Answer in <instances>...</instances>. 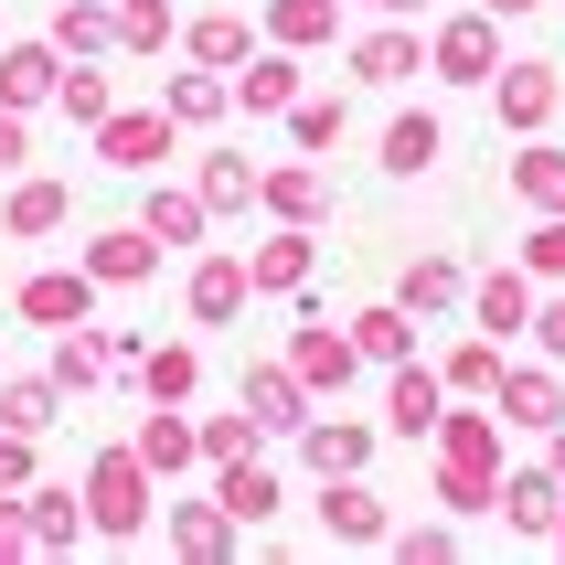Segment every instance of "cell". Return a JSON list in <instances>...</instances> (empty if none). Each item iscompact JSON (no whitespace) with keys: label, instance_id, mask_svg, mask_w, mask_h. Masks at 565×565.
<instances>
[{"label":"cell","instance_id":"ba28073f","mask_svg":"<svg viewBox=\"0 0 565 565\" xmlns=\"http://www.w3.org/2000/svg\"><path fill=\"white\" fill-rule=\"evenodd\" d=\"M43 86H54V54H11V64H0V96H11V107L43 96Z\"/></svg>","mask_w":565,"mask_h":565},{"label":"cell","instance_id":"d6986e66","mask_svg":"<svg viewBox=\"0 0 565 565\" xmlns=\"http://www.w3.org/2000/svg\"><path fill=\"white\" fill-rule=\"evenodd\" d=\"M352 331H363V352H406V320H395V310H363Z\"/></svg>","mask_w":565,"mask_h":565},{"label":"cell","instance_id":"8992f818","mask_svg":"<svg viewBox=\"0 0 565 565\" xmlns=\"http://www.w3.org/2000/svg\"><path fill=\"white\" fill-rule=\"evenodd\" d=\"M235 299H246V267H203V278H192V310L203 320H224Z\"/></svg>","mask_w":565,"mask_h":565},{"label":"cell","instance_id":"3957f363","mask_svg":"<svg viewBox=\"0 0 565 565\" xmlns=\"http://www.w3.org/2000/svg\"><path fill=\"white\" fill-rule=\"evenodd\" d=\"M438 64H448V75H491V32H480V22L438 32Z\"/></svg>","mask_w":565,"mask_h":565},{"label":"cell","instance_id":"d4e9b609","mask_svg":"<svg viewBox=\"0 0 565 565\" xmlns=\"http://www.w3.org/2000/svg\"><path fill=\"white\" fill-rule=\"evenodd\" d=\"M256 416H299V384H288V374H256Z\"/></svg>","mask_w":565,"mask_h":565},{"label":"cell","instance_id":"9c48e42d","mask_svg":"<svg viewBox=\"0 0 565 565\" xmlns=\"http://www.w3.org/2000/svg\"><path fill=\"white\" fill-rule=\"evenodd\" d=\"M139 267H150V235H107L96 246V278H139Z\"/></svg>","mask_w":565,"mask_h":565},{"label":"cell","instance_id":"7a4b0ae2","mask_svg":"<svg viewBox=\"0 0 565 565\" xmlns=\"http://www.w3.org/2000/svg\"><path fill=\"white\" fill-rule=\"evenodd\" d=\"M22 310L64 331V320H86V278H32V288H22Z\"/></svg>","mask_w":565,"mask_h":565},{"label":"cell","instance_id":"4316f807","mask_svg":"<svg viewBox=\"0 0 565 565\" xmlns=\"http://www.w3.org/2000/svg\"><path fill=\"white\" fill-rule=\"evenodd\" d=\"M491 11H534V0H491Z\"/></svg>","mask_w":565,"mask_h":565},{"label":"cell","instance_id":"2e32d148","mask_svg":"<svg viewBox=\"0 0 565 565\" xmlns=\"http://www.w3.org/2000/svg\"><path fill=\"white\" fill-rule=\"evenodd\" d=\"M448 288H459V267H438V256H427V267H416V278H406V299H416V310H438Z\"/></svg>","mask_w":565,"mask_h":565},{"label":"cell","instance_id":"4fadbf2b","mask_svg":"<svg viewBox=\"0 0 565 565\" xmlns=\"http://www.w3.org/2000/svg\"><path fill=\"white\" fill-rule=\"evenodd\" d=\"M523 192H534V203H565V160L534 150V160H523Z\"/></svg>","mask_w":565,"mask_h":565},{"label":"cell","instance_id":"cb8c5ba5","mask_svg":"<svg viewBox=\"0 0 565 565\" xmlns=\"http://www.w3.org/2000/svg\"><path fill=\"white\" fill-rule=\"evenodd\" d=\"M299 363H310V374H331V384H342V363H352V352L331 342V331H310V342H299Z\"/></svg>","mask_w":565,"mask_h":565},{"label":"cell","instance_id":"8fae6325","mask_svg":"<svg viewBox=\"0 0 565 565\" xmlns=\"http://www.w3.org/2000/svg\"><path fill=\"white\" fill-rule=\"evenodd\" d=\"M544 96H555V86H544V64H523V75L502 86V107H512V118H544Z\"/></svg>","mask_w":565,"mask_h":565},{"label":"cell","instance_id":"e0dca14e","mask_svg":"<svg viewBox=\"0 0 565 565\" xmlns=\"http://www.w3.org/2000/svg\"><path fill=\"white\" fill-rule=\"evenodd\" d=\"M267 203H278V214H310L320 182H310V171H278V182H267Z\"/></svg>","mask_w":565,"mask_h":565},{"label":"cell","instance_id":"9a60e30c","mask_svg":"<svg viewBox=\"0 0 565 565\" xmlns=\"http://www.w3.org/2000/svg\"><path fill=\"white\" fill-rule=\"evenodd\" d=\"M331 523H342V534H374L384 512H374V491H331Z\"/></svg>","mask_w":565,"mask_h":565},{"label":"cell","instance_id":"484cf974","mask_svg":"<svg viewBox=\"0 0 565 565\" xmlns=\"http://www.w3.org/2000/svg\"><path fill=\"white\" fill-rule=\"evenodd\" d=\"M544 342H555V352H565V310H544Z\"/></svg>","mask_w":565,"mask_h":565},{"label":"cell","instance_id":"30bf717a","mask_svg":"<svg viewBox=\"0 0 565 565\" xmlns=\"http://www.w3.org/2000/svg\"><path fill=\"white\" fill-rule=\"evenodd\" d=\"M427 416H438V384H427V374H406V384H395V427H406V438H416Z\"/></svg>","mask_w":565,"mask_h":565},{"label":"cell","instance_id":"7402d4cb","mask_svg":"<svg viewBox=\"0 0 565 565\" xmlns=\"http://www.w3.org/2000/svg\"><path fill=\"white\" fill-rule=\"evenodd\" d=\"M107 150H118V160H150L160 128H150V118H118V128H107Z\"/></svg>","mask_w":565,"mask_h":565},{"label":"cell","instance_id":"277c9868","mask_svg":"<svg viewBox=\"0 0 565 565\" xmlns=\"http://www.w3.org/2000/svg\"><path fill=\"white\" fill-rule=\"evenodd\" d=\"M427 160H438V128L427 118H406L395 139H384V171H427Z\"/></svg>","mask_w":565,"mask_h":565},{"label":"cell","instance_id":"44dd1931","mask_svg":"<svg viewBox=\"0 0 565 565\" xmlns=\"http://www.w3.org/2000/svg\"><path fill=\"white\" fill-rule=\"evenodd\" d=\"M267 502H278V491H267V480H256V470H235V480H224V512H246V523H256V512H267Z\"/></svg>","mask_w":565,"mask_h":565},{"label":"cell","instance_id":"5bb4252c","mask_svg":"<svg viewBox=\"0 0 565 565\" xmlns=\"http://www.w3.org/2000/svg\"><path fill=\"white\" fill-rule=\"evenodd\" d=\"M512 523H555V480H512Z\"/></svg>","mask_w":565,"mask_h":565},{"label":"cell","instance_id":"ffe728a7","mask_svg":"<svg viewBox=\"0 0 565 565\" xmlns=\"http://www.w3.org/2000/svg\"><path fill=\"white\" fill-rule=\"evenodd\" d=\"M310 459H320V470H352V459H363V438H352V427H320Z\"/></svg>","mask_w":565,"mask_h":565},{"label":"cell","instance_id":"52a82bcc","mask_svg":"<svg viewBox=\"0 0 565 565\" xmlns=\"http://www.w3.org/2000/svg\"><path fill=\"white\" fill-rule=\"evenodd\" d=\"M0 416H11V427H54V384H11V395H0Z\"/></svg>","mask_w":565,"mask_h":565},{"label":"cell","instance_id":"5b68a950","mask_svg":"<svg viewBox=\"0 0 565 565\" xmlns=\"http://www.w3.org/2000/svg\"><path fill=\"white\" fill-rule=\"evenodd\" d=\"M256 278H267V288H299V278H310V235H278V246L256 256Z\"/></svg>","mask_w":565,"mask_h":565},{"label":"cell","instance_id":"6da1fadb","mask_svg":"<svg viewBox=\"0 0 565 565\" xmlns=\"http://www.w3.org/2000/svg\"><path fill=\"white\" fill-rule=\"evenodd\" d=\"M86 502H96V523H107V534H128V523H139V459H107Z\"/></svg>","mask_w":565,"mask_h":565},{"label":"cell","instance_id":"603a6c76","mask_svg":"<svg viewBox=\"0 0 565 565\" xmlns=\"http://www.w3.org/2000/svg\"><path fill=\"white\" fill-rule=\"evenodd\" d=\"M192 43H203V64H235V54H246V32H235V22H203Z\"/></svg>","mask_w":565,"mask_h":565},{"label":"cell","instance_id":"ac0fdd59","mask_svg":"<svg viewBox=\"0 0 565 565\" xmlns=\"http://www.w3.org/2000/svg\"><path fill=\"white\" fill-rule=\"evenodd\" d=\"M480 320H491V331H512V320H523V288L491 278V288H480Z\"/></svg>","mask_w":565,"mask_h":565},{"label":"cell","instance_id":"7c38bea8","mask_svg":"<svg viewBox=\"0 0 565 565\" xmlns=\"http://www.w3.org/2000/svg\"><path fill=\"white\" fill-rule=\"evenodd\" d=\"M54 214H64V192H54V182H32L22 203H11V224H22V235H43V224H54Z\"/></svg>","mask_w":565,"mask_h":565}]
</instances>
